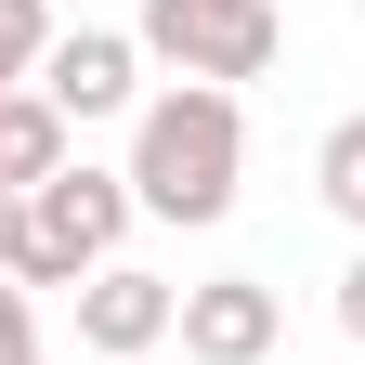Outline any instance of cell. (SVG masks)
I'll use <instances>...</instances> for the list:
<instances>
[{"instance_id": "cell-1", "label": "cell", "mask_w": 365, "mask_h": 365, "mask_svg": "<svg viewBox=\"0 0 365 365\" xmlns=\"http://www.w3.org/2000/svg\"><path fill=\"white\" fill-rule=\"evenodd\" d=\"M248 182V105L209 78H170L130 105V209L144 222H222Z\"/></svg>"}, {"instance_id": "cell-2", "label": "cell", "mask_w": 365, "mask_h": 365, "mask_svg": "<svg viewBox=\"0 0 365 365\" xmlns=\"http://www.w3.org/2000/svg\"><path fill=\"white\" fill-rule=\"evenodd\" d=\"M130 222H144V209H130V170H91V157H66V170L26 196V248H14V287H78V274H105Z\"/></svg>"}, {"instance_id": "cell-3", "label": "cell", "mask_w": 365, "mask_h": 365, "mask_svg": "<svg viewBox=\"0 0 365 365\" xmlns=\"http://www.w3.org/2000/svg\"><path fill=\"white\" fill-rule=\"evenodd\" d=\"M130 39H144V66H170V78L248 91V78H274V53H287V14H274V0H144Z\"/></svg>"}, {"instance_id": "cell-4", "label": "cell", "mask_w": 365, "mask_h": 365, "mask_svg": "<svg viewBox=\"0 0 365 365\" xmlns=\"http://www.w3.org/2000/svg\"><path fill=\"white\" fill-rule=\"evenodd\" d=\"M26 91H53L66 130L130 118V105H144V39H130V26H53V53H39V78H26Z\"/></svg>"}, {"instance_id": "cell-5", "label": "cell", "mask_w": 365, "mask_h": 365, "mask_svg": "<svg viewBox=\"0 0 365 365\" xmlns=\"http://www.w3.org/2000/svg\"><path fill=\"white\" fill-rule=\"evenodd\" d=\"M182 327V287L144 261H105V274H78V352H105V365H144L157 339Z\"/></svg>"}, {"instance_id": "cell-6", "label": "cell", "mask_w": 365, "mask_h": 365, "mask_svg": "<svg viewBox=\"0 0 365 365\" xmlns=\"http://www.w3.org/2000/svg\"><path fill=\"white\" fill-rule=\"evenodd\" d=\"M196 365H274L287 339V300H274V274H209V287H182V327H170Z\"/></svg>"}, {"instance_id": "cell-7", "label": "cell", "mask_w": 365, "mask_h": 365, "mask_svg": "<svg viewBox=\"0 0 365 365\" xmlns=\"http://www.w3.org/2000/svg\"><path fill=\"white\" fill-rule=\"evenodd\" d=\"M66 157H78V130H66L53 91H0V196H39Z\"/></svg>"}, {"instance_id": "cell-8", "label": "cell", "mask_w": 365, "mask_h": 365, "mask_svg": "<svg viewBox=\"0 0 365 365\" xmlns=\"http://www.w3.org/2000/svg\"><path fill=\"white\" fill-rule=\"evenodd\" d=\"M313 196H327L352 235H365V118H339L327 144H313Z\"/></svg>"}, {"instance_id": "cell-9", "label": "cell", "mask_w": 365, "mask_h": 365, "mask_svg": "<svg viewBox=\"0 0 365 365\" xmlns=\"http://www.w3.org/2000/svg\"><path fill=\"white\" fill-rule=\"evenodd\" d=\"M53 53V0H0V91H26Z\"/></svg>"}, {"instance_id": "cell-10", "label": "cell", "mask_w": 365, "mask_h": 365, "mask_svg": "<svg viewBox=\"0 0 365 365\" xmlns=\"http://www.w3.org/2000/svg\"><path fill=\"white\" fill-rule=\"evenodd\" d=\"M0 365H39V313H26L14 274H0Z\"/></svg>"}, {"instance_id": "cell-11", "label": "cell", "mask_w": 365, "mask_h": 365, "mask_svg": "<svg viewBox=\"0 0 365 365\" xmlns=\"http://www.w3.org/2000/svg\"><path fill=\"white\" fill-rule=\"evenodd\" d=\"M339 327H352V339H365V248H352V261H339Z\"/></svg>"}, {"instance_id": "cell-12", "label": "cell", "mask_w": 365, "mask_h": 365, "mask_svg": "<svg viewBox=\"0 0 365 365\" xmlns=\"http://www.w3.org/2000/svg\"><path fill=\"white\" fill-rule=\"evenodd\" d=\"M14 248H26V196H0V274H14Z\"/></svg>"}]
</instances>
